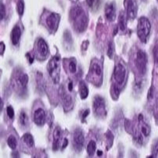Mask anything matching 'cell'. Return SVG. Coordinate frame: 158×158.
I'll return each instance as SVG.
<instances>
[{"label":"cell","instance_id":"6da1fadb","mask_svg":"<svg viewBox=\"0 0 158 158\" xmlns=\"http://www.w3.org/2000/svg\"><path fill=\"white\" fill-rule=\"evenodd\" d=\"M69 16L75 29L79 33L85 31L87 28L88 20L83 8L78 6L73 7L70 10Z\"/></svg>","mask_w":158,"mask_h":158},{"label":"cell","instance_id":"7a4b0ae2","mask_svg":"<svg viewBox=\"0 0 158 158\" xmlns=\"http://www.w3.org/2000/svg\"><path fill=\"white\" fill-rule=\"evenodd\" d=\"M49 76L55 84L59 82L60 73V60L58 55L54 56L49 60L47 66Z\"/></svg>","mask_w":158,"mask_h":158},{"label":"cell","instance_id":"3957f363","mask_svg":"<svg viewBox=\"0 0 158 158\" xmlns=\"http://www.w3.org/2000/svg\"><path fill=\"white\" fill-rule=\"evenodd\" d=\"M150 22L146 17H140L138 21L137 33L139 40L142 42L146 43L147 37L150 32Z\"/></svg>","mask_w":158,"mask_h":158},{"label":"cell","instance_id":"277c9868","mask_svg":"<svg viewBox=\"0 0 158 158\" xmlns=\"http://www.w3.org/2000/svg\"><path fill=\"white\" fill-rule=\"evenodd\" d=\"M85 142V135L80 128H77L72 135V144L73 148L77 152H81Z\"/></svg>","mask_w":158,"mask_h":158},{"label":"cell","instance_id":"5b68a950","mask_svg":"<svg viewBox=\"0 0 158 158\" xmlns=\"http://www.w3.org/2000/svg\"><path fill=\"white\" fill-rule=\"evenodd\" d=\"M93 109L94 114L98 117H102L106 115L104 99L100 96L97 95L93 101Z\"/></svg>","mask_w":158,"mask_h":158},{"label":"cell","instance_id":"8992f818","mask_svg":"<svg viewBox=\"0 0 158 158\" xmlns=\"http://www.w3.org/2000/svg\"><path fill=\"white\" fill-rule=\"evenodd\" d=\"M147 56L145 52L139 50L137 52L135 65L138 72L141 75H144L147 69Z\"/></svg>","mask_w":158,"mask_h":158},{"label":"cell","instance_id":"52a82bcc","mask_svg":"<svg viewBox=\"0 0 158 158\" xmlns=\"http://www.w3.org/2000/svg\"><path fill=\"white\" fill-rule=\"evenodd\" d=\"M60 94L64 111H70L73 108V100L71 94L67 93L63 87L60 89Z\"/></svg>","mask_w":158,"mask_h":158},{"label":"cell","instance_id":"ba28073f","mask_svg":"<svg viewBox=\"0 0 158 158\" xmlns=\"http://www.w3.org/2000/svg\"><path fill=\"white\" fill-rule=\"evenodd\" d=\"M127 16L129 19H134L138 12V5L136 0H125Z\"/></svg>","mask_w":158,"mask_h":158},{"label":"cell","instance_id":"9c48e42d","mask_svg":"<svg viewBox=\"0 0 158 158\" xmlns=\"http://www.w3.org/2000/svg\"><path fill=\"white\" fill-rule=\"evenodd\" d=\"M63 138V131L60 127L56 126L53 133L52 148L54 152H56L60 148L61 142Z\"/></svg>","mask_w":158,"mask_h":158},{"label":"cell","instance_id":"30bf717a","mask_svg":"<svg viewBox=\"0 0 158 158\" xmlns=\"http://www.w3.org/2000/svg\"><path fill=\"white\" fill-rule=\"evenodd\" d=\"M60 21L59 15L55 13H52L47 16L46 19V24L48 28L52 31L57 29Z\"/></svg>","mask_w":158,"mask_h":158},{"label":"cell","instance_id":"8fae6325","mask_svg":"<svg viewBox=\"0 0 158 158\" xmlns=\"http://www.w3.org/2000/svg\"><path fill=\"white\" fill-rule=\"evenodd\" d=\"M33 118L35 124L38 126L44 125L46 121V114L44 110L41 108L35 110L33 114Z\"/></svg>","mask_w":158,"mask_h":158},{"label":"cell","instance_id":"7c38bea8","mask_svg":"<svg viewBox=\"0 0 158 158\" xmlns=\"http://www.w3.org/2000/svg\"><path fill=\"white\" fill-rule=\"evenodd\" d=\"M125 68L120 63L118 64L114 71V77L116 82L118 85H122L125 80Z\"/></svg>","mask_w":158,"mask_h":158},{"label":"cell","instance_id":"4fadbf2b","mask_svg":"<svg viewBox=\"0 0 158 158\" xmlns=\"http://www.w3.org/2000/svg\"><path fill=\"white\" fill-rule=\"evenodd\" d=\"M16 84L18 88H20L22 93L27 91V84L29 81V77L27 74L21 72L17 76Z\"/></svg>","mask_w":158,"mask_h":158},{"label":"cell","instance_id":"5bb4252c","mask_svg":"<svg viewBox=\"0 0 158 158\" xmlns=\"http://www.w3.org/2000/svg\"><path fill=\"white\" fill-rule=\"evenodd\" d=\"M105 15L110 22L115 20L116 17V5L114 2L107 3L105 6Z\"/></svg>","mask_w":158,"mask_h":158},{"label":"cell","instance_id":"9a60e30c","mask_svg":"<svg viewBox=\"0 0 158 158\" xmlns=\"http://www.w3.org/2000/svg\"><path fill=\"white\" fill-rule=\"evenodd\" d=\"M37 49L40 56L45 57L49 53V48L45 41L42 38L39 39L37 44Z\"/></svg>","mask_w":158,"mask_h":158},{"label":"cell","instance_id":"2e32d148","mask_svg":"<svg viewBox=\"0 0 158 158\" xmlns=\"http://www.w3.org/2000/svg\"><path fill=\"white\" fill-rule=\"evenodd\" d=\"M21 33V30L18 25H16L13 28L11 33V40L14 45H16L19 43Z\"/></svg>","mask_w":158,"mask_h":158},{"label":"cell","instance_id":"e0dca14e","mask_svg":"<svg viewBox=\"0 0 158 158\" xmlns=\"http://www.w3.org/2000/svg\"><path fill=\"white\" fill-rule=\"evenodd\" d=\"M22 142L29 148H33L35 146L34 139L33 135L29 133L23 135L21 138Z\"/></svg>","mask_w":158,"mask_h":158},{"label":"cell","instance_id":"ac0fdd59","mask_svg":"<svg viewBox=\"0 0 158 158\" xmlns=\"http://www.w3.org/2000/svg\"><path fill=\"white\" fill-rule=\"evenodd\" d=\"M18 122L23 128H26L29 125V118L27 113L24 110L20 111L18 117Z\"/></svg>","mask_w":158,"mask_h":158},{"label":"cell","instance_id":"d6986e66","mask_svg":"<svg viewBox=\"0 0 158 158\" xmlns=\"http://www.w3.org/2000/svg\"><path fill=\"white\" fill-rule=\"evenodd\" d=\"M78 92L81 98L85 100L89 95V89L85 82L81 81L80 82L78 86Z\"/></svg>","mask_w":158,"mask_h":158},{"label":"cell","instance_id":"ffe728a7","mask_svg":"<svg viewBox=\"0 0 158 158\" xmlns=\"http://www.w3.org/2000/svg\"><path fill=\"white\" fill-rule=\"evenodd\" d=\"M118 26L121 31H125L126 28L127 20L124 11H122L119 14L118 17Z\"/></svg>","mask_w":158,"mask_h":158},{"label":"cell","instance_id":"44dd1931","mask_svg":"<svg viewBox=\"0 0 158 158\" xmlns=\"http://www.w3.org/2000/svg\"><path fill=\"white\" fill-rule=\"evenodd\" d=\"M96 149V143L94 140H91L87 146V153L89 156H93L95 153Z\"/></svg>","mask_w":158,"mask_h":158},{"label":"cell","instance_id":"7402d4cb","mask_svg":"<svg viewBox=\"0 0 158 158\" xmlns=\"http://www.w3.org/2000/svg\"><path fill=\"white\" fill-rule=\"evenodd\" d=\"M106 139L107 149L108 150L111 148L114 143V135L112 133L110 130H108L106 133Z\"/></svg>","mask_w":158,"mask_h":158},{"label":"cell","instance_id":"603a6c76","mask_svg":"<svg viewBox=\"0 0 158 158\" xmlns=\"http://www.w3.org/2000/svg\"><path fill=\"white\" fill-rule=\"evenodd\" d=\"M7 143L9 147L11 149H15L17 147V138L15 135H11L8 137Z\"/></svg>","mask_w":158,"mask_h":158},{"label":"cell","instance_id":"cb8c5ba5","mask_svg":"<svg viewBox=\"0 0 158 158\" xmlns=\"http://www.w3.org/2000/svg\"><path fill=\"white\" fill-rule=\"evenodd\" d=\"M91 72L92 74L95 75L97 77H100L102 73L101 67L99 64L97 63H93L91 68Z\"/></svg>","mask_w":158,"mask_h":158},{"label":"cell","instance_id":"d4e9b609","mask_svg":"<svg viewBox=\"0 0 158 158\" xmlns=\"http://www.w3.org/2000/svg\"><path fill=\"white\" fill-rule=\"evenodd\" d=\"M25 3L23 0H19L17 4V10L19 15L22 16L24 13Z\"/></svg>","mask_w":158,"mask_h":158},{"label":"cell","instance_id":"484cf974","mask_svg":"<svg viewBox=\"0 0 158 158\" xmlns=\"http://www.w3.org/2000/svg\"><path fill=\"white\" fill-rule=\"evenodd\" d=\"M6 114L10 119L12 120L14 118L15 113L14 109L12 106H8L6 109Z\"/></svg>","mask_w":158,"mask_h":158},{"label":"cell","instance_id":"4316f807","mask_svg":"<svg viewBox=\"0 0 158 158\" xmlns=\"http://www.w3.org/2000/svg\"><path fill=\"white\" fill-rule=\"evenodd\" d=\"M69 69L71 73H75L77 71V63L74 61L71 60L69 62Z\"/></svg>","mask_w":158,"mask_h":158},{"label":"cell","instance_id":"83f0119b","mask_svg":"<svg viewBox=\"0 0 158 158\" xmlns=\"http://www.w3.org/2000/svg\"><path fill=\"white\" fill-rule=\"evenodd\" d=\"M152 153L153 157H156L158 154V140H155L152 147Z\"/></svg>","mask_w":158,"mask_h":158},{"label":"cell","instance_id":"f1b7e54d","mask_svg":"<svg viewBox=\"0 0 158 158\" xmlns=\"http://www.w3.org/2000/svg\"><path fill=\"white\" fill-rule=\"evenodd\" d=\"M141 131L143 134L146 137L148 136L150 133L149 127L147 124H145V126H143L142 127Z\"/></svg>","mask_w":158,"mask_h":158},{"label":"cell","instance_id":"f546056e","mask_svg":"<svg viewBox=\"0 0 158 158\" xmlns=\"http://www.w3.org/2000/svg\"><path fill=\"white\" fill-rule=\"evenodd\" d=\"M6 15V10L5 6L4 4L1 3V8H0V18L1 20L4 19Z\"/></svg>","mask_w":158,"mask_h":158},{"label":"cell","instance_id":"4dcf8cb0","mask_svg":"<svg viewBox=\"0 0 158 158\" xmlns=\"http://www.w3.org/2000/svg\"><path fill=\"white\" fill-rule=\"evenodd\" d=\"M107 55L110 58H112L113 55V47L112 44L110 42L108 44V50L107 52Z\"/></svg>","mask_w":158,"mask_h":158},{"label":"cell","instance_id":"1f68e13d","mask_svg":"<svg viewBox=\"0 0 158 158\" xmlns=\"http://www.w3.org/2000/svg\"><path fill=\"white\" fill-rule=\"evenodd\" d=\"M154 88L153 86H151L149 89L148 93V100H151L153 98L154 96Z\"/></svg>","mask_w":158,"mask_h":158},{"label":"cell","instance_id":"d6a6232c","mask_svg":"<svg viewBox=\"0 0 158 158\" xmlns=\"http://www.w3.org/2000/svg\"><path fill=\"white\" fill-rule=\"evenodd\" d=\"M125 128L127 131H130L132 130L131 122L129 120L125 121Z\"/></svg>","mask_w":158,"mask_h":158},{"label":"cell","instance_id":"836d02e7","mask_svg":"<svg viewBox=\"0 0 158 158\" xmlns=\"http://www.w3.org/2000/svg\"><path fill=\"white\" fill-rule=\"evenodd\" d=\"M90 114V110L89 109H86L82 113L81 115V120L82 122H85L86 118L89 116Z\"/></svg>","mask_w":158,"mask_h":158},{"label":"cell","instance_id":"e575fe53","mask_svg":"<svg viewBox=\"0 0 158 158\" xmlns=\"http://www.w3.org/2000/svg\"><path fill=\"white\" fill-rule=\"evenodd\" d=\"M113 89L114 94H116L117 97H118L120 94V92L119 87H118L117 85H114L113 86Z\"/></svg>","mask_w":158,"mask_h":158},{"label":"cell","instance_id":"d590c367","mask_svg":"<svg viewBox=\"0 0 158 158\" xmlns=\"http://www.w3.org/2000/svg\"><path fill=\"white\" fill-rule=\"evenodd\" d=\"M68 144H69V140H68L67 138H64V140H63V145H62V149H65L67 147Z\"/></svg>","mask_w":158,"mask_h":158},{"label":"cell","instance_id":"8d00e7d4","mask_svg":"<svg viewBox=\"0 0 158 158\" xmlns=\"http://www.w3.org/2000/svg\"><path fill=\"white\" fill-rule=\"evenodd\" d=\"M0 51H1V55L3 54L5 50V45L3 42H1L0 44Z\"/></svg>","mask_w":158,"mask_h":158},{"label":"cell","instance_id":"74e56055","mask_svg":"<svg viewBox=\"0 0 158 158\" xmlns=\"http://www.w3.org/2000/svg\"><path fill=\"white\" fill-rule=\"evenodd\" d=\"M27 56L28 57L29 62L30 63H31V64L33 63V61H34V56L29 53L27 54Z\"/></svg>","mask_w":158,"mask_h":158},{"label":"cell","instance_id":"f35d334b","mask_svg":"<svg viewBox=\"0 0 158 158\" xmlns=\"http://www.w3.org/2000/svg\"><path fill=\"white\" fill-rule=\"evenodd\" d=\"M68 90L70 92H72L73 89V83L72 81H70L68 84Z\"/></svg>","mask_w":158,"mask_h":158},{"label":"cell","instance_id":"ab89813d","mask_svg":"<svg viewBox=\"0 0 158 158\" xmlns=\"http://www.w3.org/2000/svg\"><path fill=\"white\" fill-rule=\"evenodd\" d=\"M11 156H12V157L14 158H19V152L15 151V152H13Z\"/></svg>","mask_w":158,"mask_h":158},{"label":"cell","instance_id":"60d3db41","mask_svg":"<svg viewBox=\"0 0 158 158\" xmlns=\"http://www.w3.org/2000/svg\"><path fill=\"white\" fill-rule=\"evenodd\" d=\"M86 2L89 6L92 7L94 4V0H86Z\"/></svg>","mask_w":158,"mask_h":158},{"label":"cell","instance_id":"b9f144b4","mask_svg":"<svg viewBox=\"0 0 158 158\" xmlns=\"http://www.w3.org/2000/svg\"><path fill=\"white\" fill-rule=\"evenodd\" d=\"M4 106V102L2 98L0 99V109H1V113H2Z\"/></svg>","mask_w":158,"mask_h":158},{"label":"cell","instance_id":"7bdbcfd3","mask_svg":"<svg viewBox=\"0 0 158 158\" xmlns=\"http://www.w3.org/2000/svg\"><path fill=\"white\" fill-rule=\"evenodd\" d=\"M143 119V117L142 115L140 114H139V116H138V120L140 122L141 121H142Z\"/></svg>","mask_w":158,"mask_h":158},{"label":"cell","instance_id":"ee69618b","mask_svg":"<svg viewBox=\"0 0 158 158\" xmlns=\"http://www.w3.org/2000/svg\"><path fill=\"white\" fill-rule=\"evenodd\" d=\"M103 154V152H102V151L100 150H98L97 152V155L98 156H101Z\"/></svg>","mask_w":158,"mask_h":158},{"label":"cell","instance_id":"f6af8a7d","mask_svg":"<svg viewBox=\"0 0 158 158\" xmlns=\"http://www.w3.org/2000/svg\"><path fill=\"white\" fill-rule=\"evenodd\" d=\"M156 103H157V106L158 107V97L157 98Z\"/></svg>","mask_w":158,"mask_h":158},{"label":"cell","instance_id":"bcb514c9","mask_svg":"<svg viewBox=\"0 0 158 158\" xmlns=\"http://www.w3.org/2000/svg\"></svg>","mask_w":158,"mask_h":158}]
</instances>
